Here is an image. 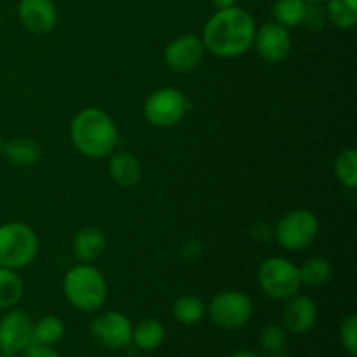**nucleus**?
Masks as SVG:
<instances>
[{"label": "nucleus", "mask_w": 357, "mask_h": 357, "mask_svg": "<svg viewBox=\"0 0 357 357\" xmlns=\"http://www.w3.org/2000/svg\"><path fill=\"white\" fill-rule=\"evenodd\" d=\"M257 23L246 9L239 6L218 9L202 28L206 52L216 58L232 59L243 56L253 45Z\"/></svg>", "instance_id": "f257e3e1"}, {"label": "nucleus", "mask_w": 357, "mask_h": 357, "mask_svg": "<svg viewBox=\"0 0 357 357\" xmlns=\"http://www.w3.org/2000/svg\"><path fill=\"white\" fill-rule=\"evenodd\" d=\"M70 138L77 152L89 159H107L119 146V129L114 119L96 107L82 108L70 124Z\"/></svg>", "instance_id": "f03ea898"}, {"label": "nucleus", "mask_w": 357, "mask_h": 357, "mask_svg": "<svg viewBox=\"0 0 357 357\" xmlns=\"http://www.w3.org/2000/svg\"><path fill=\"white\" fill-rule=\"evenodd\" d=\"M63 293L80 312H96L108 298L107 279L93 264H79L66 271Z\"/></svg>", "instance_id": "7ed1b4c3"}, {"label": "nucleus", "mask_w": 357, "mask_h": 357, "mask_svg": "<svg viewBox=\"0 0 357 357\" xmlns=\"http://www.w3.org/2000/svg\"><path fill=\"white\" fill-rule=\"evenodd\" d=\"M38 255V237L30 225L9 222L0 225V267L20 271L33 264Z\"/></svg>", "instance_id": "20e7f679"}, {"label": "nucleus", "mask_w": 357, "mask_h": 357, "mask_svg": "<svg viewBox=\"0 0 357 357\" xmlns=\"http://www.w3.org/2000/svg\"><path fill=\"white\" fill-rule=\"evenodd\" d=\"M319 234V220L310 209H293L278 220L274 239L286 251H303L312 246Z\"/></svg>", "instance_id": "39448f33"}, {"label": "nucleus", "mask_w": 357, "mask_h": 357, "mask_svg": "<svg viewBox=\"0 0 357 357\" xmlns=\"http://www.w3.org/2000/svg\"><path fill=\"white\" fill-rule=\"evenodd\" d=\"M258 286L272 300H288L302 289L300 272L293 261L282 257H271L260 265Z\"/></svg>", "instance_id": "423d86ee"}, {"label": "nucleus", "mask_w": 357, "mask_h": 357, "mask_svg": "<svg viewBox=\"0 0 357 357\" xmlns=\"http://www.w3.org/2000/svg\"><path fill=\"white\" fill-rule=\"evenodd\" d=\"M209 319L220 330L234 331L246 326L253 317L255 305L250 295L239 289H225L215 295L206 307Z\"/></svg>", "instance_id": "0eeeda50"}, {"label": "nucleus", "mask_w": 357, "mask_h": 357, "mask_svg": "<svg viewBox=\"0 0 357 357\" xmlns=\"http://www.w3.org/2000/svg\"><path fill=\"white\" fill-rule=\"evenodd\" d=\"M190 101L176 87H159L143 103V117L155 128H173L187 117Z\"/></svg>", "instance_id": "6e6552de"}, {"label": "nucleus", "mask_w": 357, "mask_h": 357, "mask_svg": "<svg viewBox=\"0 0 357 357\" xmlns=\"http://www.w3.org/2000/svg\"><path fill=\"white\" fill-rule=\"evenodd\" d=\"M33 323L24 310L9 309L0 317V356L17 357L33 344Z\"/></svg>", "instance_id": "1a4fd4ad"}, {"label": "nucleus", "mask_w": 357, "mask_h": 357, "mask_svg": "<svg viewBox=\"0 0 357 357\" xmlns=\"http://www.w3.org/2000/svg\"><path fill=\"white\" fill-rule=\"evenodd\" d=\"M91 337L108 351H121L131 345L132 323L126 314L108 310L94 317L89 324Z\"/></svg>", "instance_id": "9d476101"}, {"label": "nucleus", "mask_w": 357, "mask_h": 357, "mask_svg": "<svg viewBox=\"0 0 357 357\" xmlns=\"http://www.w3.org/2000/svg\"><path fill=\"white\" fill-rule=\"evenodd\" d=\"M202 38L194 33H183L174 37L164 49V63L174 73L194 72L204 59Z\"/></svg>", "instance_id": "9b49d317"}, {"label": "nucleus", "mask_w": 357, "mask_h": 357, "mask_svg": "<svg viewBox=\"0 0 357 357\" xmlns=\"http://www.w3.org/2000/svg\"><path fill=\"white\" fill-rule=\"evenodd\" d=\"M253 45L264 61L275 65L284 61L291 52V33L282 24L267 21L255 31Z\"/></svg>", "instance_id": "f8f14e48"}, {"label": "nucleus", "mask_w": 357, "mask_h": 357, "mask_svg": "<svg viewBox=\"0 0 357 357\" xmlns=\"http://www.w3.org/2000/svg\"><path fill=\"white\" fill-rule=\"evenodd\" d=\"M282 309V326L288 333L303 335L309 333L317 321V305L310 296L296 295L284 300Z\"/></svg>", "instance_id": "ddd939ff"}, {"label": "nucleus", "mask_w": 357, "mask_h": 357, "mask_svg": "<svg viewBox=\"0 0 357 357\" xmlns=\"http://www.w3.org/2000/svg\"><path fill=\"white\" fill-rule=\"evenodd\" d=\"M17 17L26 30L49 33L58 23V10L52 0H20Z\"/></svg>", "instance_id": "4468645a"}, {"label": "nucleus", "mask_w": 357, "mask_h": 357, "mask_svg": "<svg viewBox=\"0 0 357 357\" xmlns=\"http://www.w3.org/2000/svg\"><path fill=\"white\" fill-rule=\"evenodd\" d=\"M108 157V174L115 185L128 188L135 187L142 180L143 167L138 157L124 150H115Z\"/></svg>", "instance_id": "2eb2a0df"}, {"label": "nucleus", "mask_w": 357, "mask_h": 357, "mask_svg": "<svg viewBox=\"0 0 357 357\" xmlns=\"http://www.w3.org/2000/svg\"><path fill=\"white\" fill-rule=\"evenodd\" d=\"M107 250V236L98 227H84L73 236V257L80 264H93Z\"/></svg>", "instance_id": "dca6fc26"}, {"label": "nucleus", "mask_w": 357, "mask_h": 357, "mask_svg": "<svg viewBox=\"0 0 357 357\" xmlns=\"http://www.w3.org/2000/svg\"><path fill=\"white\" fill-rule=\"evenodd\" d=\"M2 155L14 166H33L40 160L42 149L35 139L26 138V136H16L3 143Z\"/></svg>", "instance_id": "f3484780"}, {"label": "nucleus", "mask_w": 357, "mask_h": 357, "mask_svg": "<svg viewBox=\"0 0 357 357\" xmlns=\"http://www.w3.org/2000/svg\"><path fill=\"white\" fill-rule=\"evenodd\" d=\"M166 338V328L159 319H142L136 326H132L131 344H135L139 351H155L164 344Z\"/></svg>", "instance_id": "a211bd4d"}, {"label": "nucleus", "mask_w": 357, "mask_h": 357, "mask_svg": "<svg viewBox=\"0 0 357 357\" xmlns=\"http://www.w3.org/2000/svg\"><path fill=\"white\" fill-rule=\"evenodd\" d=\"M300 272V281H302V286H307V288H323L330 282L331 274H333V268H331V264L323 257H312L307 258L302 265L298 267Z\"/></svg>", "instance_id": "6ab92c4d"}, {"label": "nucleus", "mask_w": 357, "mask_h": 357, "mask_svg": "<svg viewBox=\"0 0 357 357\" xmlns=\"http://www.w3.org/2000/svg\"><path fill=\"white\" fill-rule=\"evenodd\" d=\"M23 295L24 284L17 272L0 267V310L14 309Z\"/></svg>", "instance_id": "aec40b11"}, {"label": "nucleus", "mask_w": 357, "mask_h": 357, "mask_svg": "<svg viewBox=\"0 0 357 357\" xmlns=\"http://www.w3.org/2000/svg\"><path fill=\"white\" fill-rule=\"evenodd\" d=\"M173 317L183 326H194L201 323L206 316V305L199 296L195 295H183L174 300L173 303Z\"/></svg>", "instance_id": "412c9836"}, {"label": "nucleus", "mask_w": 357, "mask_h": 357, "mask_svg": "<svg viewBox=\"0 0 357 357\" xmlns=\"http://www.w3.org/2000/svg\"><path fill=\"white\" fill-rule=\"evenodd\" d=\"M326 17L335 28L351 30L357 23V0H326Z\"/></svg>", "instance_id": "4be33fe9"}, {"label": "nucleus", "mask_w": 357, "mask_h": 357, "mask_svg": "<svg viewBox=\"0 0 357 357\" xmlns=\"http://www.w3.org/2000/svg\"><path fill=\"white\" fill-rule=\"evenodd\" d=\"M65 337V323L58 316H42L33 323V344L54 347Z\"/></svg>", "instance_id": "5701e85b"}, {"label": "nucleus", "mask_w": 357, "mask_h": 357, "mask_svg": "<svg viewBox=\"0 0 357 357\" xmlns=\"http://www.w3.org/2000/svg\"><path fill=\"white\" fill-rule=\"evenodd\" d=\"M305 7V0H275L272 6V16H274L275 23L291 30V28L302 24Z\"/></svg>", "instance_id": "b1692460"}, {"label": "nucleus", "mask_w": 357, "mask_h": 357, "mask_svg": "<svg viewBox=\"0 0 357 357\" xmlns=\"http://www.w3.org/2000/svg\"><path fill=\"white\" fill-rule=\"evenodd\" d=\"M335 174L338 181L349 190L357 187V152L356 149H344L335 159Z\"/></svg>", "instance_id": "393cba45"}, {"label": "nucleus", "mask_w": 357, "mask_h": 357, "mask_svg": "<svg viewBox=\"0 0 357 357\" xmlns=\"http://www.w3.org/2000/svg\"><path fill=\"white\" fill-rule=\"evenodd\" d=\"M288 344V331L281 324L268 323L261 328L260 331V347L264 349L265 354L275 356L281 354Z\"/></svg>", "instance_id": "a878e982"}, {"label": "nucleus", "mask_w": 357, "mask_h": 357, "mask_svg": "<svg viewBox=\"0 0 357 357\" xmlns=\"http://www.w3.org/2000/svg\"><path fill=\"white\" fill-rule=\"evenodd\" d=\"M338 338H340V344L345 351L351 356L357 354V317L356 314L344 317V321L340 323L338 328Z\"/></svg>", "instance_id": "bb28decb"}, {"label": "nucleus", "mask_w": 357, "mask_h": 357, "mask_svg": "<svg viewBox=\"0 0 357 357\" xmlns=\"http://www.w3.org/2000/svg\"><path fill=\"white\" fill-rule=\"evenodd\" d=\"M326 10L321 3H307L305 14H303L302 26H305L310 31H319L326 24Z\"/></svg>", "instance_id": "cd10ccee"}, {"label": "nucleus", "mask_w": 357, "mask_h": 357, "mask_svg": "<svg viewBox=\"0 0 357 357\" xmlns=\"http://www.w3.org/2000/svg\"><path fill=\"white\" fill-rule=\"evenodd\" d=\"M17 357H61L58 352L54 351L49 345H40V344H31L24 349Z\"/></svg>", "instance_id": "c85d7f7f"}, {"label": "nucleus", "mask_w": 357, "mask_h": 357, "mask_svg": "<svg viewBox=\"0 0 357 357\" xmlns=\"http://www.w3.org/2000/svg\"><path fill=\"white\" fill-rule=\"evenodd\" d=\"M251 236H253V239L257 241H271L274 239V227L260 222L251 229Z\"/></svg>", "instance_id": "c756f323"}, {"label": "nucleus", "mask_w": 357, "mask_h": 357, "mask_svg": "<svg viewBox=\"0 0 357 357\" xmlns=\"http://www.w3.org/2000/svg\"><path fill=\"white\" fill-rule=\"evenodd\" d=\"M211 2V6L215 7L216 10L218 9H227V7H232V6H237V0H209Z\"/></svg>", "instance_id": "7c9ffc66"}, {"label": "nucleus", "mask_w": 357, "mask_h": 357, "mask_svg": "<svg viewBox=\"0 0 357 357\" xmlns=\"http://www.w3.org/2000/svg\"><path fill=\"white\" fill-rule=\"evenodd\" d=\"M229 357H261V356L257 354L255 351H250V349H243V351L234 352V354H230Z\"/></svg>", "instance_id": "2f4dec72"}, {"label": "nucleus", "mask_w": 357, "mask_h": 357, "mask_svg": "<svg viewBox=\"0 0 357 357\" xmlns=\"http://www.w3.org/2000/svg\"><path fill=\"white\" fill-rule=\"evenodd\" d=\"M307 3H323V2H326V0H305Z\"/></svg>", "instance_id": "473e14b6"}, {"label": "nucleus", "mask_w": 357, "mask_h": 357, "mask_svg": "<svg viewBox=\"0 0 357 357\" xmlns=\"http://www.w3.org/2000/svg\"><path fill=\"white\" fill-rule=\"evenodd\" d=\"M2 146H3V139L2 136H0V155H2Z\"/></svg>", "instance_id": "72a5a7b5"}, {"label": "nucleus", "mask_w": 357, "mask_h": 357, "mask_svg": "<svg viewBox=\"0 0 357 357\" xmlns=\"http://www.w3.org/2000/svg\"><path fill=\"white\" fill-rule=\"evenodd\" d=\"M268 357H291V356H286V354H282V352H281V354H275V356H268Z\"/></svg>", "instance_id": "f704fd0d"}, {"label": "nucleus", "mask_w": 357, "mask_h": 357, "mask_svg": "<svg viewBox=\"0 0 357 357\" xmlns=\"http://www.w3.org/2000/svg\"><path fill=\"white\" fill-rule=\"evenodd\" d=\"M0 357H2V356H0Z\"/></svg>", "instance_id": "c9c22d12"}]
</instances>
